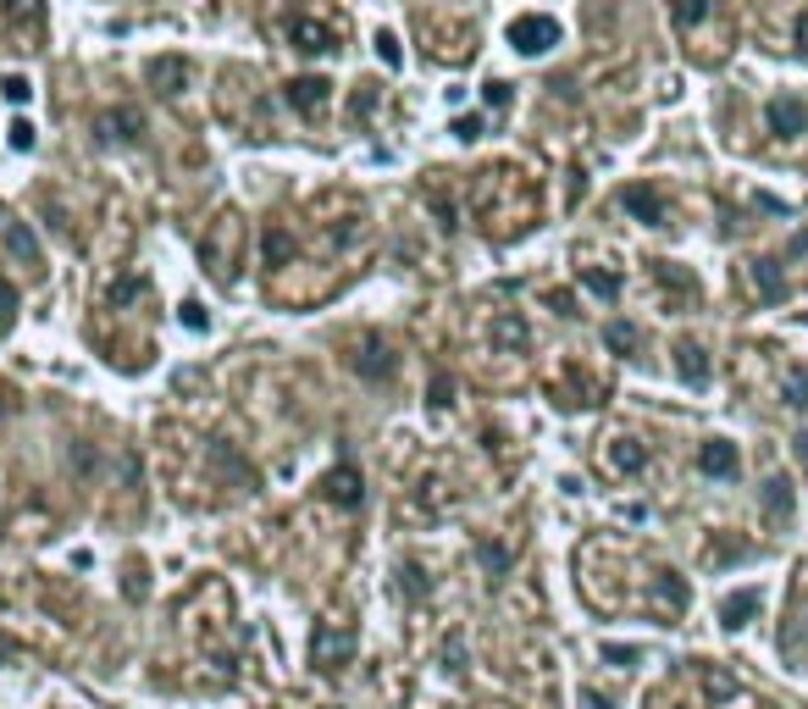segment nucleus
Segmentation results:
<instances>
[{
	"instance_id": "f704fd0d",
	"label": "nucleus",
	"mask_w": 808,
	"mask_h": 709,
	"mask_svg": "<svg viewBox=\"0 0 808 709\" xmlns=\"http://www.w3.org/2000/svg\"><path fill=\"white\" fill-rule=\"evenodd\" d=\"M12 145L17 150H34V128H28V122H12Z\"/></svg>"
},
{
	"instance_id": "9d476101",
	"label": "nucleus",
	"mask_w": 808,
	"mask_h": 709,
	"mask_svg": "<svg viewBox=\"0 0 808 709\" xmlns=\"http://www.w3.org/2000/svg\"><path fill=\"white\" fill-rule=\"evenodd\" d=\"M753 615H759V588H737V593H725L720 599V626L725 632H742Z\"/></svg>"
},
{
	"instance_id": "393cba45",
	"label": "nucleus",
	"mask_w": 808,
	"mask_h": 709,
	"mask_svg": "<svg viewBox=\"0 0 808 709\" xmlns=\"http://www.w3.org/2000/svg\"><path fill=\"white\" fill-rule=\"evenodd\" d=\"M703 17H709V0H670V23L676 28H692Z\"/></svg>"
},
{
	"instance_id": "c756f323",
	"label": "nucleus",
	"mask_w": 808,
	"mask_h": 709,
	"mask_svg": "<svg viewBox=\"0 0 808 709\" xmlns=\"http://www.w3.org/2000/svg\"><path fill=\"white\" fill-rule=\"evenodd\" d=\"M6 100H17V106H23V100H34V84H28V78H6Z\"/></svg>"
},
{
	"instance_id": "ddd939ff",
	"label": "nucleus",
	"mask_w": 808,
	"mask_h": 709,
	"mask_svg": "<svg viewBox=\"0 0 808 709\" xmlns=\"http://www.w3.org/2000/svg\"><path fill=\"white\" fill-rule=\"evenodd\" d=\"M327 78H294V84H288V106L299 111V117H316L321 106H327Z\"/></svg>"
},
{
	"instance_id": "58836bf2",
	"label": "nucleus",
	"mask_w": 808,
	"mask_h": 709,
	"mask_svg": "<svg viewBox=\"0 0 808 709\" xmlns=\"http://www.w3.org/2000/svg\"><path fill=\"white\" fill-rule=\"evenodd\" d=\"M582 704H587V709H615V704H609L604 693H582Z\"/></svg>"
},
{
	"instance_id": "72a5a7b5",
	"label": "nucleus",
	"mask_w": 808,
	"mask_h": 709,
	"mask_svg": "<svg viewBox=\"0 0 808 709\" xmlns=\"http://www.w3.org/2000/svg\"><path fill=\"white\" fill-rule=\"evenodd\" d=\"M449 394H454V383H449V377H432V405H449Z\"/></svg>"
},
{
	"instance_id": "f8f14e48",
	"label": "nucleus",
	"mask_w": 808,
	"mask_h": 709,
	"mask_svg": "<svg viewBox=\"0 0 808 709\" xmlns=\"http://www.w3.org/2000/svg\"><path fill=\"white\" fill-rule=\"evenodd\" d=\"M183 78H189V67H183V56H155L150 61V89L161 100H172L183 89Z\"/></svg>"
},
{
	"instance_id": "0eeeda50",
	"label": "nucleus",
	"mask_w": 808,
	"mask_h": 709,
	"mask_svg": "<svg viewBox=\"0 0 808 709\" xmlns=\"http://www.w3.org/2000/svg\"><path fill=\"white\" fill-rule=\"evenodd\" d=\"M393 366H399V361H393L388 338H377V333L360 338V349H355V372H360V377H371V383H388Z\"/></svg>"
},
{
	"instance_id": "2eb2a0df",
	"label": "nucleus",
	"mask_w": 808,
	"mask_h": 709,
	"mask_svg": "<svg viewBox=\"0 0 808 709\" xmlns=\"http://www.w3.org/2000/svg\"><path fill=\"white\" fill-rule=\"evenodd\" d=\"M687 582L676 577V571H659V582H654V610H670V615H687Z\"/></svg>"
},
{
	"instance_id": "4c0bfd02",
	"label": "nucleus",
	"mask_w": 808,
	"mask_h": 709,
	"mask_svg": "<svg viewBox=\"0 0 808 709\" xmlns=\"http://www.w3.org/2000/svg\"><path fill=\"white\" fill-rule=\"evenodd\" d=\"M792 455H797V460H803V466H808V433H797V438H792Z\"/></svg>"
},
{
	"instance_id": "473e14b6",
	"label": "nucleus",
	"mask_w": 808,
	"mask_h": 709,
	"mask_svg": "<svg viewBox=\"0 0 808 709\" xmlns=\"http://www.w3.org/2000/svg\"><path fill=\"white\" fill-rule=\"evenodd\" d=\"M183 322H189L194 333H205V327H211V316H205V305H194V300H189V305H183Z\"/></svg>"
},
{
	"instance_id": "a878e982",
	"label": "nucleus",
	"mask_w": 808,
	"mask_h": 709,
	"mask_svg": "<svg viewBox=\"0 0 808 709\" xmlns=\"http://www.w3.org/2000/svg\"><path fill=\"white\" fill-rule=\"evenodd\" d=\"M781 394H786V405H792V410H808V372H786Z\"/></svg>"
},
{
	"instance_id": "c85d7f7f",
	"label": "nucleus",
	"mask_w": 808,
	"mask_h": 709,
	"mask_svg": "<svg viewBox=\"0 0 808 709\" xmlns=\"http://www.w3.org/2000/svg\"><path fill=\"white\" fill-rule=\"evenodd\" d=\"M604 660H609V665H637L642 649H620V643H604Z\"/></svg>"
},
{
	"instance_id": "f3484780",
	"label": "nucleus",
	"mask_w": 808,
	"mask_h": 709,
	"mask_svg": "<svg viewBox=\"0 0 808 709\" xmlns=\"http://www.w3.org/2000/svg\"><path fill=\"white\" fill-rule=\"evenodd\" d=\"M753 289H759V300H764V305H781V300H786L781 261H753Z\"/></svg>"
},
{
	"instance_id": "9b49d317",
	"label": "nucleus",
	"mask_w": 808,
	"mask_h": 709,
	"mask_svg": "<svg viewBox=\"0 0 808 709\" xmlns=\"http://www.w3.org/2000/svg\"><path fill=\"white\" fill-rule=\"evenodd\" d=\"M288 34H294V45L305 50V56H327L333 45V28L327 23H310V17H288Z\"/></svg>"
},
{
	"instance_id": "b1692460",
	"label": "nucleus",
	"mask_w": 808,
	"mask_h": 709,
	"mask_svg": "<svg viewBox=\"0 0 808 709\" xmlns=\"http://www.w3.org/2000/svg\"><path fill=\"white\" fill-rule=\"evenodd\" d=\"M604 344L615 349V355H631V349L642 344V333H637L631 322H609V327H604Z\"/></svg>"
},
{
	"instance_id": "20e7f679",
	"label": "nucleus",
	"mask_w": 808,
	"mask_h": 709,
	"mask_svg": "<svg viewBox=\"0 0 808 709\" xmlns=\"http://www.w3.org/2000/svg\"><path fill=\"white\" fill-rule=\"evenodd\" d=\"M321 499L338 510H360V499H366V477H360V466H333L327 477H321Z\"/></svg>"
},
{
	"instance_id": "7ed1b4c3",
	"label": "nucleus",
	"mask_w": 808,
	"mask_h": 709,
	"mask_svg": "<svg viewBox=\"0 0 808 709\" xmlns=\"http://www.w3.org/2000/svg\"><path fill=\"white\" fill-rule=\"evenodd\" d=\"M510 45L521 50V56H543V50L559 45V23H554V17H515V23H510Z\"/></svg>"
},
{
	"instance_id": "1a4fd4ad",
	"label": "nucleus",
	"mask_w": 808,
	"mask_h": 709,
	"mask_svg": "<svg viewBox=\"0 0 808 709\" xmlns=\"http://www.w3.org/2000/svg\"><path fill=\"white\" fill-rule=\"evenodd\" d=\"M493 355H521L526 344H532V333H526V316H515V311H504V316H493Z\"/></svg>"
},
{
	"instance_id": "bb28decb",
	"label": "nucleus",
	"mask_w": 808,
	"mask_h": 709,
	"mask_svg": "<svg viewBox=\"0 0 808 709\" xmlns=\"http://www.w3.org/2000/svg\"><path fill=\"white\" fill-rule=\"evenodd\" d=\"M39 0H6V17H17V23H39Z\"/></svg>"
},
{
	"instance_id": "4468645a",
	"label": "nucleus",
	"mask_w": 808,
	"mask_h": 709,
	"mask_svg": "<svg viewBox=\"0 0 808 709\" xmlns=\"http://www.w3.org/2000/svg\"><path fill=\"white\" fill-rule=\"evenodd\" d=\"M676 372H681V383H692V388H703L709 383V355H703V344H676Z\"/></svg>"
},
{
	"instance_id": "5701e85b",
	"label": "nucleus",
	"mask_w": 808,
	"mask_h": 709,
	"mask_svg": "<svg viewBox=\"0 0 808 709\" xmlns=\"http://www.w3.org/2000/svg\"><path fill=\"white\" fill-rule=\"evenodd\" d=\"M399 588H404V593H410V599L421 604V599H427V593H432V582H427V571H421L416 560H404V565H399Z\"/></svg>"
},
{
	"instance_id": "e433bc0d",
	"label": "nucleus",
	"mask_w": 808,
	"mask_h": 709,
	"mask_svg": "<svg viewBox=\"0 0 808 709\" xmlns=\"http://www.w3.org/2000/svg\"><path fill=\"white\" fill-rule=\"evenodd\" d=\"M792 39H797V50H808V12L797 17V28H792Z\"/></svg>"
},
{
	"instance_id": "4be33fe9",
	"label": "nucleus",
	"mask_w": 808,
	"mask_h": 709,
	"mask_svg": "<svg viewBox=\"0 0 808 709\" xmlns=\"http://www.w3.org/2000/svg\"><path fill=\"white\" fill-rule=\"evenodd\" d=\"M476 560H482V571H488V577H504L515 554L504 549V543H476Z\"/></svg>"
},
{
	"instance_id": "a211bd4d",
	"label": "nucleus",
	"mask_w": 808,
	"mask_h": 709,
	"mask_svg": "<svg viewBox=\"0 0 808 709\" xmlns=\"http://www.w3.org/2000/svg\"><path fill=\"white\" fill-rule=\"evenodd\" d=\"M764 510H770V521H786V516H792V482H786V477H770V482H764Z\"/></svg>"
},
{
	"instance_id": "aec40b11",
	"label": "nucleus",
	"mask_w": 808,
	"mask_h": 709,
	"mask_svg": "<svg viewBox=\"0 0 808 709\" xmlns=\"http://www.w3.org/2000/svg\"><path fill=\"white\" fill-rule=\"evenodd\" d=\"M261 250H266V266H288L299 255V244H294V233H288V228H272Z\"/></svg>"
},
{
	"instance_id": "dca6fc26",
	"label": "nucleus",
	"mask_w": 808,
	"mask_h": 709,
	"mask_svg": "<svg viewBox=\"0 0 808 709\" xmlns=\"http://www.w3.org/2000/svg\"><path fill=\"white\" fill-rule=\"evenodd\" d=\"M609 466H615L620 477H637V471L648 466V449H642V438H615V444H609Z\"/></svg>"
},
{
	"instance_id": "6e6552de",
	"label": "nucleus",
	"mask_w": 808,
	"mask_h": 709,
	"mask_svg": "<svg viewBox=\"0 0 808 709\" xmlns=\"http://www.w3.org/2000/svg\"><path fill=\"white\" fill-rule=\"evenodd\" d=\"M620 211H631V217L648 222V228L665 222V200H659L654 183H631V189H620Z\"/></svg>"
},
{
	"instance_id": "c9c22d12",
	"label": "nucleus",
	"mask_w": 808,
	"mask_h": 709,
	"mask_svg": "<svg viewBox=\"0 0 808 709\" xmlns=\"http://www.w3.org/2000/svg\"><path fill=\"white\" fill-rule=\"evenodd\" d=\"M454 139H476V117H460V122H454Z\"/></svg>"
},
{
	"instance_id": "6ab92c4d",
	"label": "nucleus",
	"mask_w": 808,
	"mask_h": 709,
	"mask_svg": "<svg viewBox=\"0 0 808 709\" xmlns=\"http://www.w3.org/2000/svg\"><path fill=\"white\" fill-rule=\"evenodd\" d=\"M6 250L17 255V266H39V244H34V233H28L23 222H12V228H6Z\"/></svg>"
},
{
	"instance_id": "f257e3e1",
	"label": "nucleus",
	"mask_w": 808,
	"mask_h": 709,
	"mask_svg": "<svg viewBox=\"0 0 808 709\" xmlns=\"http://www.w3.org/2000/svg\"><path fill=\"white\" fill-rule=\"evenodd\" d=\"M355 649H360L355 626H344V621H321V626H316V637H310V665H316V671H327V676H338L349 660H355Z\"/></svg>"
},
{
	"instance_id": "7c9ffc66",
	"label": "nucleus",
	"mask_w": 808,
	"mask_h": 709,
	"mask_svg": "<svg viewBox=\"0 0 808 709\" xmlns=\"http://www.w3.org/2000/svg\"><path fill=\"white\" fill-rule=\"evenodd\" d=\"M377 56L388 61V67H399V39H393L388 28H382V34H377Z\"/></svg>"
},
{
	"instance_id": "423d86ee",
	"label": "nucleus",
	"mask_w": 808,
	"mask_h": 709,
	"mask_svg": "<svg viewBox=\"0 0 808 709\" xmlns=\"http://www.w3.org/2000/svg\"><path fill=\"white\" fill-rule=\"evenodd\" d=\"M764 122H770L775 139H797V133L808 128V106H803V100H792V95H775L770 106H764Z\"/></svg>"
},
{
	"instance_id": "39448f33",
	"label": "nucleus",
	"mask_w": 808,
	"mask_h": 709,
	"mask_svg": "<svg viewBox=\"0 0 808 709\" xmlns=\"http://www.w3.org/2000/svg\"><path fill=\"white\" fill-rule=\"evenodd\" d=\"M144 133V117L133 106H111V111H100L95 117V139L100 145H128V139H139Z\"/></svg>"
},
{
	"instance_id": "cd10ccee",
	"label": "nucleus",
	"mask_w": 808,
	"mask_h": 709,
	"mask_svg": "<svg viewBox=\"0 0 808 709\" xmlns=\"http://www.w3.org/2000/svg\"><path fill=\"white\" fill-rule=\"evenodd\" d=\"M12 316H17V289L0 277V327H12Z\"/></svg>"
},
{
	"instance_id": "ea45409f",
	"label": "nucleus",
	"mask_w": 808,
	"mask_h": 709,
	"mask_svg": "<svg viewBox=\"0 0 808 709\" xmlns=\"http://www.w3.org/2000/svg\"><path fill=\"white\" fill-rule=\"evenodd\" d=\"M0 410H6V399H0Z\"/></svg>"
},
{
	"instance_id": "412c9836",
	"label": "nucleus",
	"mask_w": 808,
	"mask_h": 709,
	"mask_svg": "<svg viewBox=\"0 0 808 709\" xmlns=\"http://www.w3.org/2000/svg\"><path fill=\"white\" fill-rule=\"evenodd\" d=\"M582 289L598 294V300H615V294H620V272H598V266H582Z\"/></svg>"
},
{
	"instance_id": "2f4dec72",
	"label": "nucleus",
	"mask_w": 808,
	"mask_h": 709,
	"mask_svg": "<svg viewBox=\"0 0 808 709\" xmlns=\"http://www.w3.org/2000/svg\"><path fill=\"white\" fill-rule=\"evenodd\" d=\"M482 106H488V111L510 106V84H488V89H482Z\"/></svg>"
},
{
	"instance_id": "f03ea898",
	"label": "nucleus",
	"mask_w": 808,
	"mask_h": 709,
	"mask_svg": "<svg viewBox=\"0 0 808 709\" xmlns=\"http://www.w3.org/2000/svg\"><path fill=\"white\" fill-rule=\"evenodd\" d=\"M698 471H703V477H714V482H737L742 477L737 444H731V438H703V444H698Z\"/></svg>"
}]
</instances>
